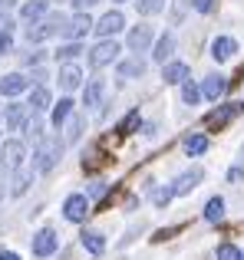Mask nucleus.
<instances>
[{
	"label": "nucleus",
	"mask_w": 244,
	"mask_h": 260,
	"mask_svg": "<svg viewBox=\"0 0 244 260\" xmlns=\"http://www.w3.org/2000/svg\"><path fill=\"white\" fill-rule=\"evenodd\" d=\"M116 4H122V0H116Z\"/></svg>",
	"instance_id": "obj_44"
},
{
	"label": "nucleus",
	"mask_w": 244,
	"mask_h": 260,
	"mask_svg": "<svg viewBox=\"0 0 244 260\" xmlns=\"http://www.w3.org/2000/svg\"><path fill=\"white\" fill-rule=\"evenodd\" d=\"M23 135H26L23 142H33V145H40V142L46 139V135H43V122L37 119V112H33V115H30V122L23 125Z\"/></svg>",
	"instance_id": "obj_26"
},
{
	"label": "nucleus",
	"mask_w": 244,
	"mask_h": 260,
	"mask_svg": "<svg viewBox=\"0 0 244 260\" xmlns=\"http://www.w3.org/2000/svg\"><path fill=\"white\" fill-rule=\"evenodd\" d=\"M172 188H159V191H155V204H168V201H172Z\"/></svg>",
	"instance_id": "obj_39"
},
{
	"label": "nucleus",
	"mask_w": 244,
	"mask_h": 260,
	"mask_svg": "<svg viewBox=\"0 0 244 260\" xmlns=\"http://www.w3.org/2000/svg\"><path fill=\"white\" fill-rule=\"evenodd\" d=\"M234 53H238V43H234L231 37H215V40H211V56L218 59V63L231 59Z\"/></svg>",
	"instance_id": "obj_20"
},
{
	"label": "nucleus",
	"mask_w": 244,
	"mask_h": 260,
	"mask_svg": "<svg viewBox=\"0 0 244 260\" xmlns=\"http://www.w3.org/2000/svg\"><path fill=\"white\" fill-rule=\"evenodd\" d=\"M53 106V92L46 86H30L26 89V109L30 112H46Z\"/></svg>",
	"instance_id": "obj_11"
},
{
	"label": "nucleus",
	"mask_w": 244,
	"mask_h": 260,
	"mask_svg": "<svg viewBox=\"0 0 244 260\" xmlns=\"http://www.w3.org/2000/svg\"><path fill=\"white\" fill-rule=\"evenodd\" d=\"M83 86V70L76 63H63L59 66V89L63 92H73V89Z\"/></svg>",
	"instance_id": "obj_14"
},
{
	"label": "nucleus",
	"mask_w": 244,
	"mask_h": 260,
	"mask_svg": "<svg viewBox=\"0 0 244 260\" xmlns=\"http://www.w3.org/2000/svg\"><path fill=\"white\" fill-rule=\"evenodd\" d=\"M188 4L195 7L198 13H211V7H215V0H188Z\"/></svg>",
	"instance_id": "obj_37"
},
{
	"label": "nucleus",
	"mask_w": 244,
	"mask_h": 260,
	"mask_svg": "<svg viewBox=\"0 0 244 260\" xmlns=\"http://www.w3.org/2000/svg\"><path fill=\"white\" fill-rule=\"evenodd\" d=\"M139 125H142V115H139V109H132V112H129L126 119L119 122V135H132Z\"/></svg>",
	"instance_id": "obj_31"
},
{
	"label": "nucleus",
	"mask_w": 244,
	"mask_h": 260,
	"mask_svg": "<svg viewBox=\"0 0 244 260\" xmlns=\"http://www.w3.org/2000/svg\"><path fill=\"white\" fill-rule=\"evenodd\" d=\"M89 30H93V20H89V13H76L73 20H66V26H63V37H70V40H83Z\"/></svg>",
	"instance_id": "obj_15"
},
{
	"label": "nucleus",
	"mask_w": 244,
	"mask_h": 260,
	"mask_svg": "<svg viewBox=\"0 0 244 260\" xmlns=\"http://www.w3.org/2000/svg\"><path fill=\"white\" fill-rule=\"evenodd\" d=\"M0 201H4V184H0Z\"/></svg>",
	"instance_id": "obj_43"
},
{
	"label": "nucleus",
	"mask_w": 244,
	"mask_h": 260,
	"mask_svg": "<svg viewBox=\"0 0 244 260\" xmlns=\"http://www.w3.org/2000/svg\"><path fill=\"white\" fill-rule=\"evenodd\" d=\"M119 53H122V46L116 43V40H99L96 46L89 50V66L93 70H103V66H109V63H116L119 59Z\"/></svg>",
	"instance_id": "obj_4"
},
{
	"label": "nucleus",
	"mask_w": 244,
	"mask_h": 260,
	"mask_svg": "<svg viewBox=\"0 0 244 260\" xmlns=\"http://www.w3.org/2000/svg\"><path fill=\"white\" fill-rule=\"evenodd\" d=\"M126 46L135 53V56H139V53H145L148 46H152V26H148V23L132 26V30H129V37H126Z\"/></svg>",
	"instance_id": "obj_9"
},
{
	"label": "nucleus",
	"mask_w": 244,
	"mask_h": 260,
	"mask_svg": "<svg viewBox=\"0 0 244 260\" xmlns=\"http://www.w3.org/2000/svg\"><path fill=\"white\" fill-rule=\"evenodd\" d=\"M99 0H73V7H76V13H86L89 7H96Z\"/></svg>",
	"instance_id": "obj_41"
},
{
	"label": "nucleus",
	"mask_w": 244,
	"mask_h": 260,
	"mask_svg": "<svg viewBox=\"0 0 244 260\" xmlns=\"http://www.w3.org/2000/svg\"><path fill=\"white\" fill-rule=\"evenodd\" d=\"M63 26H66V17H63V13H46L43 20H37V23L26 26L23 37L30 40V43H43V40H50V37H59V33H63Z\"/></svg>",
	"instance_id": "obj_2"
},
{
	"label": "nucleus",
	"mask_w": 244,
	"mask_h": 260,
	"mask_svg": "<svg viewBox=\"0 0 244 260\" xmlns=\"http://www.w3.org/2000/svg\"><path fill=\"white\" fill-rule=\"evenodd\" d=\"M218 260H241V250L231 247V244H221V247H218Z\"/></svg>",
	"instance_id": "obj_34"
},
{
	"label": "nucleus",
	"mask_w": 244,
	"mask_h": 260,
	"mask_svg": "<svg viewBox=\"0 0 244 260\" xmlns=\"http://www.w3.org/2000/svg\"><path fill=\"white\" fill-rule=\"evenodd\" d=\"M172 53H175V33H162V37L155 40V46H152V59L165 66L168 59H172Z\"/></svg>",
	"instance_id": "obj_16"
},
{
	"label": "nucleus",
	"mask_w": 244,
	"mask_h": 260,
	"mask_svg": "<svg viewBox=\"0 0 244 260\" xmlns=\"http://www.w3.org/2000/svg\"><path fill=\"white\" fill-rule=\"evenodd\" d=\"M0 33H13V17H10V10H0Z\"/></svg>",
	"instance_id": "obj_35"
},
{
	"label": "nucleus",
	"mask_w": 244,
	"mask_h": 260,
	"mask_svg": "<svg viewBox=\"0 0 244 260\" xmlns=\"http://www.w3.org/2000/svg\"><path fill=\"white\" fill-rule=\"evenodd\" d=\"M10 194L13 198H20V194H26V188H30V181H33V168H17V172H10Z\"/></svg>",
	"instance_id": "obj_21"
},
{
	"label": "nucleus",
	"mask_w": 244,
	"mask_h": 260,
	"mask_svg": "<svg viewBox=\"0 0 244 260\" xmlns=\"http://www.w3.org/2000/svg\"><path fill=\"white\" fill-rule=\"evenodd\" d=\"M4 122H7V128H10V132H23V125L30 122V109L20 106V102H13V106L4 109Z\"/></svg>",
	"instance_id": "obj_13"
},
{
	"label": "nucleus",
	"mask_w": 244,
	"mask_h": 260,
	"mask_svg": "<svg viewBox=\"0 0 244 260\" xmlns=\"http://www.w3.org/2000/svg\"><path fill=\"white\" fill-rule=\"evenodd\" d=\"M93 30H96L99 40H112L116 33L126 30V17H122L119 10H109V13H103V17H99V23H93Z\"/></svg>",
	"instance_id": "obj_5"
},
{
	"label": "nucleus",
	"mask_w": 244,
	"mask_h": 260,
	"mask_svg": "<svg viewBox=\"0 0 244 260\" xmlns=\"http://www.w3.org/2000/svg\"><path fill=\"white\" fill-rule=\"evenodd\" d=\"M63 128H66L63 142H66V145H76V142L83 139V128H86V119H83V115H79V112H73L70 119L63 122Z\"/></svg>",
	"instance_id": "obj_19"
},
{
	"label": "nucleus",
	"mask_w": 244,
	"mask_h": 260,
	"mask_svg": "<svg viewBox=\"0 0 244 260\" xmlns=\"http://www.w3.org/2000/svg\"><path fill=\"white\" fill-rule=\"evenodd\" d=\"M79 241H83V247L89 250L93 257H99L106 250V237L99 234V231H83V234H79Z\"/></svg>",
	"instance_id": "obj_25"
},
{
	"label": "nucleus",
	"mask_w": 244,
	"mask_h": 260,
	"mask_svg": "<svg viewBox=\"0 0 244 260\" xmlns=\"http://www.w3.org/2000/svg\"><path fill=\"white\" fill-rule=\"evenodd\" d=\"M63 148H66V142L59 139V135H46L37 145V152H33V172L37 175L53 172V168L59 165V158H63Z\"/></svg>",
	"instance_id": "obj_1"
},
{
	"label": "nucleus",
	"mask_w": 244,
	"mask_h": 260,
	"mask_svg": "<svg viewBox=\"0 0 244 260\" xmlns=\"http://www.w3.org/2000/svg\"><path fill=\"white\" fill-rule=\"evenodd\" d=\"M135 10H139L142 17H155V13L165 10V0H135Z\"/></svg>",
	"instance_id": "obj_30"
},
{
	"label": "nucleus",
	"mask_w": 244,
	"mask_h": 260,
	"mask_svg": "<svg viewBox=\"0 0 244 260\" xmlns=\"http://www.w3.org/2000/svg\"><path fill=\"white\" fill-rule=\"evenodd\" d=\"M201 99V89L192 83V79H185V83H181V102H185V106H195V102Z\"/></svg>",
	"instance_id": "obj_33"
},
{
	"label": "nucleus",
	"mask_w": 244,
	"mask_h": 260,
	"mask_svg": "<svg viewBox=\"0 0 244 260\" xmlns=\"http://www.w3.org/2000/svg\"><path fill=\"white\" fill-rule=\"evenodd\" d=\"M30 86H33V83L23 76V73H7V76H0V95H7V99H17V95H23Z\"/></svg>",
	"instance_id": "obj_8"
},
{
	"label": "nucleus",
	"mask_w": 244,
	"mask_h": 260,
	"mask_svg": "<svg viewBox=\"0 0 244 260\" xmlns=\"http://www.w3.org/2000/svg\"><path fill=\"white\" fill-rule=\"evenodd\" d=\"M0 260H23L17 250H0Z\"/></svg>",
	"instance_id": "obj_42"
},
{
	"label": "nucleus",
	"mask_w": 244,
	"mask_h": 260,
	"mask_svg": "<svg viewBox=\"0 0 244 260\" xmlns=\"http://www.w3.org/2000/svg\"><path fill=\"white\" fill-rule=\"evenodd\" d=\"M46 10H50V0H26V4L20 7V20H26V23H37V20L46 17Z\"/></svg>",
	"instance_id": "obj_18"
},
{
	"label": "nucleus",
	"mask_w": 244,
	"mask_h": 260,
	"mask_svg": "<svg viewBox=\"0 0 244 260\" xmlns=\"http://www.w3.org/2000/svg\"><path fill=\"white\" fill-rule=\"evenodd\" d=\"M201 178H205V172H201V168H188V172H181V175L172 181V194H192V191L198 188Z\"/></svg>",
	"instance_id": "obj_12"
},
{
	"label": "nucleus",
	"mask_w": 244,
	"mask_h": 260,
	"mask_svg": "<svg viewBox=\"0 0 244 260\" xmlns=\"http://www.w3.org/2000/svg\"><path fill=\"white\" fill-rule=\"evenodd\" d=\"M56 247H59V237H56L53 228H43V231L33 234V254H37V257H53Z\"/></svg>",
	"instance_id": "obj_7"
},
{
	"label": "nucleus",
	"mask_w": 244,
	"mask_h": 260,
	"mask_svg": "<svg viewBox=\"0 0 244 260\" xmlns=\"http://www.w3.org/2000/svg\"><path fill=\"white\" fill-rule=\"evenodd\" d=\"M23 161H26V142L23 139H7V142H0V165H4L7 172L23 168Z\"/></svg>",
	"instance_id": "obj_3"
},
{
	"label": "nucleus",
	"mask_w": 244,
	"mask_h": 260,
	"mask_svg": "<svg viewBox=\"0 0 244 260\" xmlns=\"http://www.w3.org/2000/svg\"><path fill=\"white\" fill-rule=\"evenodd\" d=\"M221 217H225V198H211V201L205 204V221L218 224Z\"/></svg>",
	"instance_id": "obj_29"
},
{
	"label": "nucleus",
	"mask_w": 244,
	"mask_h": 260,
	"mask_svg": "<svg viewBox=\"0 0 244 260\" xmlns=\"http://www.w3.org/2000/svg\"><path fill=\"white\" fill-rule=\"evenodd\" d=\"M70 115H73V99H70V95H63L59 102H53V106H50V125L53 128H63V122L70 119Z\"/></svg>",
	"instance_id": "obj_17"
},
{
	"label": "nucleus",
	"mask_w": 244,
	"mask_h": 260,
	"mask_svg": "<svg viewBox=\"0 0 244 260\" xmlns=\"http://www.w3.org/2000/svg\"><path fill=\"white\" fill-rule=\"evenodd\" d=\"M10 50H13V33H0V56H7Z\"/></svg>",
	"instance_id": "obj_36"
},
{
	"label": "nucleus",
	"mask_w": 244,
	"mask_h": 260,
	"mask_svg": "<svg viewBox=\"0 0 244 260\" xmlns=\"http://www.w3.org/2000/svg\"><path fill=\"white\" fill-rule=\"evenodd\" d=\"M238 112V106H228V109H221V112H211L208 115V125L211 128H221V125H228V119Z\"/></svg>",
	"instance_id": "obj_32"
},
{
	"label": "nucleus",
	"mask_w": 244,
	"mask_h": 260,
	"mask_svg": "<svg viewBox=\"0 0 244 260\" xmlns=\"http://www.w3.org/2000/svg\"><path fill=\"white\" fill-rule=\"evenodd\" d=\"M198 89H201V95H205V99H218V95H225L228 79L221 76V73H215V76H205V83H201Z\"/></svg>",
	"instance_id": "obj_22"
},
{
	"label": "nucleus",
	"mask_w": 244,
	"mask_h": 260,
	"mask_svg": "<svg viewBox=\"0 0 244 260\" xmlns=\"http://www.w3.org/2000/svg\"><path fill=\"white\" fill-rule=\"evenodd\" d=\"M145 73V59L142 56H129L119 63V79H139Z\"/></svg>",
	"instance_id": "obj_23"
},
{
	"label": "nucleus",
	"mask_w": 244,
	"mask_h": 260,
	"mask_svg": "<svg viewBox=\"0 0 244 260\" xmlns=\"http://www.w3.org/2000/svg\"><path fill=\"white\" fill-rule=\"evenodd\" d=\"M63 217L70 224H83L86 217H89V198L86 194H70L63 201Z\"/></svg>",
	"instance_id": "obj_6"
},
{
	"label": "nucleus",
	"mask_w": 244,
	"mask_h": 260,
	"mask_svg": "<svg viewBox=\"0 0 244 260\" xmlns=\"http://www.w3.org/2000/svg\"><path fill=\"white\" fill-rule=\"evenodd\" d=\"M43 56H46L43 50H33V53H26V56H23V63L26 66H37V63H43Z\"/></svg>",
	"instance_id": "obj_38"
},
{
	"label": "nucleus",
	"mask_w": 244,
	"mask_h": 260,
	"mask_svg": "<svg viewBox=\"0 0 244 260\" xmlns=\"http://www.w3.org/2000/svg\"><path fill=\"white\" fill-rule=\"evenodd\" d=\"M103 99H106V79L103 76L89 79V83L83 86V106L86 109H99V106H103Z\"/></svg>",
	"instance_id": "obj_10"
},
{
	"label": "nucleus",
	"mask_w": 244,
	"mask_h": 260,
	"mask_svg": "<svg viewBox=\"0 0 244 260\" xmlns=\"http://www.w3.org/2000/svg\"><path fill=\"white\" fill-rule=\"evenodd\" d=\"M241 260H244V254H241Z\"/></svg>",
	"instance_id": "obj_45"
},
{
	"label": "nucleus",
	"mask_w": 244,
	"mask_h": 260,
	"mask_svg": "<svg viewBox=\"0 0 244 260\" xmlns=\"http://www.w3.org/2000/svg\"><path fill=\"white\" fill-rule=\"evenodd\" d=\"M79 53H83V43H79V40H70V43H63L56 53H53V56H56L59 63H73Z\"/></svg>",
	"instance_id": "obj_27"
},
{
	"label": "nucleus",
	"mask_w": 244,
	"mask_h": 260,
	"mask_svg": "<svg viewBox=\"0 0 244 260\" xmlns=\"http://www.w3.org/2000/svg\"><path fill=\"white\" fill-rule=\"evenodd\" d=\"M181 148H185L188 158H195V155H201L208 148V139H205V135H188V139L181 142Z\"/></svg>",
	"instance_id": "obj_28"
},
{
	"label": "nucleus",
	"mask_w": 244,
	"mask_h": 260,
	"mask_svg": "<svg viewBox=\"0 0 244 260\" xmlns=\"http://www.w3.org/2000/svg\"><path fill=\"white\" fill-rule=\"evenodd\" d=\"M162 79H165L168 86H181L188 79V66L185 63H165L162 66Z\"/></svg>",
	"instance_id": "obj_24"
},
{
	"label": "nucleus",
	"mask_w": 244,
	"mask_h": 260,
	"mask_svg": "<svg viewBox=\"0 0 244 260\" xmlns=\"http://www.w3.org/2000/svg\"><path fill=\"white\" fill-rule=\"evenodd\" d=\"M106 194V181H93L89 184V194H86V198H103Z\"/></svg>",
	"instance_id": "obj_40"
}]
</instances>
